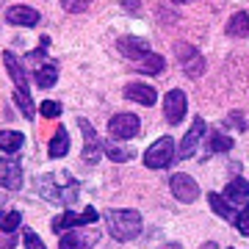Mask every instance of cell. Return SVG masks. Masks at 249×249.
<instances>
[{
    "label": "cell",
    "mask_w": 249,
    "mask_h": 249,
    "mask_svg": "<svg viewBox=\"0 0 249 249\" xmlns=\"http://www.w3.org/2000/svg\"><path fill=\"white\" fill-rule=\"evenodd\" d=\"M3 61H6V70H9V75H11V80H14L17 91H28V72L19 67L17 55L6 50V53H3Z\"/></svg>",
    "instance_id": "15"
},
{
    "label": "cell",
    "mask_w": 249,
    "mask_h": 249,
    "mask_svg": "<svg viewBox=\"0 0 249 249\" xmlns=\"http://www.w3.org/2000/svg\"><path fill=\"white\" fill-rule=\"evenodd\" d=\"M106 155L111 160H116V163H124V160L133 158V152H127L124 147H106Z\"/></svg>",
    "instance_id": "27"
},
{
    "label": "cell",
    "mask_w": 249,
    "mask_h": 249,
    "mask_svg": "<svg viewBox=\"0 0 249 249\" xmlns=\"http://www.w3.org/2000/svg\"><path fill=\"white\" fill-rule=\"evenodd\" d=\"M6 19H9L11 25H22V28H34L36 22H39V11L31 9V6H11L9 11H6Z\"/></svg>",
    "instance_id": "14"
},
{
    "label": "cell",
    "mask_w": 249,
    "mask_h": 249,
    "mask_svg": "<svg viewBox=\"0 0 249 249\" xmlns=\"http://www.w3.org/2000/svg\"><path fill=\"white\" fill-rule=\"evenodd\" d=\"M124 11H139V0H122Z\"/></svg>",
    "instance_id": "33"
},
{
    "label": "cell",
    "mask_w": 249,
    "mask_h": 249,
    "mask_svg": "<svg viewBox=\"0 0 249 249\" xmlns=\"http://www.w3.org/2000/svg\"><path fill=\"white\" fill-rule=\"evenodd\" d=\"M178 55L183 58V72L188 78H199L205 72V58L191 45H178Z\"/></svg>",
    "instance_id": "10"
},
{
    "label": "cell",
    "mask_w": 249,
    "mask_h": 249,
    "mask_svg": "<svg viewBox=\"0 0 249 249\" xmlns=\"http://www.w3.org/2000/svg\"><path fill=\"white\" fill-rule=\"evenodd\" d=\"M136 70H139V72H147V75H160V72L166 70V61H163V55L150 53L144 61L136 64Z\"/></svg>",
    "instance_id": "23"
},
{
    "label": "cell",
    "mask_w": 249,
    "mask_h": 249,
    "mask_svg": "<svg viewBox=\"0 0 249 249\" xmlns=\"http://www.w3.org/2000/svg\"><path fill=\"white\" fill-rule=\"evenodd\" d=\"M22 238H25V241H22V244H25V249H45V241L39 238L34 230H28V227L22 230Z\"/></svg>",
    "instance_id": "28"
},
{
    "label": "cell",
    "mask_w": 249,
    "mask_h": 249,
    "mask_svg": "<svg viewBox=\"0 0 249 249\" xmlns=\"http://www.w3.org/2000/svg\"><path fill=\"white\" fill-rule=\"evenodd\" d=\"M36 83L42 86V89H53L55 86V80H58V67L55 64H42L39 70H36Z\"/></svg>",
    "instance_id": "21"
},
{
    "label": "cell",
    "mask_w": 249,
    "mask_h": 249,
    "mask_svg": "<svg viewBox=\"0 0 249 249\" xmlns=\"http://www.w3.org/2000/svg\"><path fill=\"white\" fill-rule=\"evenodd\" d=\"M116 47H119V53H122L124 58H130V61H144V58L150 55V42H144L139 36H122V39L116 42Z\"/></svg>",
    "instance_id": "7"
},
{
    "label": "cell",
    "mask_w": 249,
    "mask_h": 249,
    "mask_svg": "<svg viewBox=\"0 0 249 249\" xmlns=\"http://www.w3.org/2000/svg\"><path fill=\"white\" fill-rule=\"evenodd\" d=\"M25 144V136L19 130H0V152H17Z\"/></svg>",
    "instance_id": "20"
},
{
    "label": "cell",
    "mask_w": 249,
    "mask_h": 249,
    "mask_svg": "<svg viewBox=\"0 0 249 249\" xmlns=\"http://www.w3.org/2000/svg\"><path fill=\"white\" fill-rule=\"evenodd\" d=\"M108 235H114L116 241H133L142 232V213L139 211H127V208H116L106 213Z\"/></svg>",
    "instance_id": "1"
},
{
    "label": "cell",
    "mask_w": 249,
    "mask_h": 249,
    "mask_svg": "<svg viewBox=\"0 0 249 249\" xmlns=\"http://www.w3.org/2000/svg\"><path fill=\"white\" fill-rule=\"evenodd\" d=\"M97 238H100L97 230H91V232H64L58 249H91Z\"/></svg>",
    "instance_id": "13"
},
{
    "label": "cell",
    "mask_w": 249,
    "mask_h": 249,
    "mask_svg": "<svg viewBox=\"0 0 249 249\" xmlns=\"http://www.w3.org/2000/svg\"><path fill=\"white\" fill-rule=\"evenodd\" d=\"M78 224H86L83 213H72V211H64L58 219H53V232H70L72 227H78Z\"/></svg>",
    "instance_id": "18"
},
{
    "label": "cell",
    "mask_w": 249,
    "mask_h": 249,
    "mask_svg": "<svg viewBox=\"0 0 249 249\" xmlns=\"http://www.w3.org/2000/svg\"><path fill=\"white\" fill-rule=\"evenodd\" d=\"M199 249H219V244H216V241H205Z\"/></svg>",
    "instance_id": "34"
},
{
    "label": "cell",
    "mask_w": 249,
    "mask_h": 249,
    "mask_svg": "<svg viewBox=\"0 0 249 249\" xmlns=\"http://www.w3.org/2000/svg\"><path fill=\"white\" fill-rule=\"evenodd\" d=\"M208 202L213 208V213H219L222 219H232V222H235V208H232L224 196H219V191H211V194H208Z\"/></svg>",
    "instance_id": "19"
},
{
    "label": "cell",
    "mask_w": 249,
    "mask_h": 249,
    "mask_svg": "<svg viewBox=\"0 0 249 249\" xmlns=\"http://www.w3.org/2000/svg\"><path fill=\"white\" fill-rule=\"evenodd\" d=\"M227 34L230 36H249V14L247 11H235L227 22Z\"/></svg>",
    "instance_id": "22"
},
{
    "label": "cell",
    "mask_w": 249,
    "mask_h": 249,
    "mask_svg": "<svg viewBox=\"0 0 249 249\" xmlns=\"http://www.w3.org/2000/svg\"><path fill=\"white\" fill-rule=\"evenodd\" d=\"M19 222H22V216L17 211H3L0 213V230L3 232H14L19 227Z\"/></svg>",
    "instance_id": "26"
},
{
    "label": "cell",
    "mask_w": 249,
    "mask_h": 249,
    "mask_svg": "<svg viewBox=\"0 0 249 249\" xmlns=\"http://www.w3.org/2000/svg\"><path fill=\"white\" fill-rule=\"evenodd\" d=\"M39 188L47 194L50 202H75L78 199V183L67 172H53L47 178H39Z\"/></svg>",
    "instance_id": "2"
},
{
    "label": "cell",
    "mask_w": 249,
    "mask_h": 249,
    "mask_svg": "<svg viewBox=\"0 0 249 249\" xmlns=\"http://www.w3.org/2000/svg\"><path fill=\"white\" fill-rule=\"evenodd\" d=\"M163 114H166V122L169 124H178L186 116V94L180 89L166 91V97H163Z\"/></svg>",
    "instance_id": "8"
},
{
    "label": "cell",
    "mask_w": 249,
    "mask_h": 249,
    "mask_svg": "<svg viewBox=\"0 0 249 249\" xmlns=\"http://www.w3.org/2000/svg\"><path fill=\"white\" fill-rule=\"evenodd\" d=\"M78 124H80V130H83V163H97L100 155L106 152V147L100 144L97 133H94V127H91L83 116L78 119Z\"/></svg>",
    "instance_id": "5"
},
{
    "label": "cell",
    "mask_w": 249,
    "mask_h": 249,
    "mask_svg": "<svg viewBox=\"0 0 249 249\" xmlns=\"http://www.w3.org/2000/svg\"><path fill=\"white\" fill-rule=\"evenodd\" d=\"M224 199H227V202H244V199H247L249 196V180H244V178H235V180H230V183H227V188H224Z\"/></svg>",
    "instance_id": "16"
},
{
    "label": "cell",
    "mask_w": 249,
    "mask_h": 249,
    "mask_svg": "<svg viewBox=\"0 0 249 249\" xmlns=\"http://www.w3.org/2000/svg\"><path fill=\"white\" fill-rule=\"evenodd\" d=\"M39 111H42V116H47V119H55V116L61 114V106H58L55 100H45V103L39 106Z\"/></svg>",
    "instance_id": "31"
},
{
    "label": "cell",
    "mask_w": 249,
    "mask_h": 249,
    "mask_svg": "<svg viewBox=\"0 0 249 249\" xmlns=\"http://www.w3.org/2000/svg\"><path fill=\"white\" fill-rule=\"evenodd\" d=\"M172 186V194L178 196L180 202H194L196 196H199V186H196V180L191 178V175H183V172H178V175H172L169 180Z\"/></svg>",
    "instance_id": "6"
},
{
    "label": "cell",
    "mask_w": 249,
    "mask_h": 249,
    "mask_svg": "<svg viewBox=\"0 0 249 249\" xmlns=\"http://www.w3.org/2000/svg\"><path fill=\"white\" fill-rule=\"evenodd\" d=\"M175 158V139L172 136H160L158 142H152L144 152V166L147 169H166Z\"/></svg>",
    "instance_id": "3"
},
{
    "label": "cell",
    "mask_w": 249,
    "mask_h": 249,
    "mask_svg": "<svg viewBox=\"0 0 249 249\" xmlns=\"http://www.w3.org/2000/svg\"><path fill=\"white\" fill-rule=\"evenodd\" d=\"M108 133L114 139H119V142H127V139H136L142 133V122H139L136 114H116L108 122Z\"/></svg>",
    "instance_id": "4"
},
{
    "label": "cell",
    "mask_w": 249,
    "mask_h": 249,
    "mask_svg": "<svg viewBox=\"0 0 249 249\" xmlns=\"http://www.w3.org/2000/svg\"><path fill=\"white\" fill-rule=\"evenodd\" d=\"M61 6L72 14H80V11H86L91 6V0H61Z\"/></svg>",
    "instance_id": "29"
},
{
    "label": "cell",
    "mask_w": 249,
    "mask_h": 249,
    "mask_svg": "<svg viewBox=\"0 0 249 249\" xmlns=\"http://www.w3.org/2000/svg\"><path fill=\"white\" fill-rule=\"evenodd\" d=\"M122 94L133 103H142V106H155V100H158V91L150 83H130V86H124Z\"/></svg>",
    "instance_id": "12"
},
{
    "label": "cell",
    "mask_w": 249,
    "mask_h": 249,
    "mask_svg": "<svg viewBox=\"0 0 249 249\" xmlns=\"http://www.w3.org/2000/svg\"><path fill=\"white\" fill-rule=\"evenodd\" d=\"M14 103L19 106V111H22V116L25 119H34L36 111H34V100H31V91H14Z\"/></svg>",
    "instance_id": "24"
},
{
    "label": "cell",
    "mask_w": 249,
    "mask_h": 249,
    "mask_svg": "<svg viewBox=\"0 0 249 249\" xmlns=\"http://www.w3.org/2000/svg\"><path fill=\"white\" fill-rule=\"evenodd\" d=\"M169 3H188V0H169Z\"/></svg>",
    "instance_id": "35"
},
{
    "label": "cell",
    "mask_w": 249,
    "mask_h": 249,
    "mask_svg": "<svg viewBox=\"0 0 249 249\" xmlns=\"http://www.w3.org/2000/svg\"><path fill=\"white\" fill-rule=\"evenodd\" d=\"M67 150H70V136H67L64 127H58L53 133V139H50V144H47V155L50 158H61V155H67Z\"/></svg>",
    "instance_id": "17"
},
{
    "label": "cell",
    "mask_w": 249,
    "mask_h": 249,
    "mask_svg": "<svg viewBox=\"0 0 249 249\" xmlns=\"http://www.w3.org/2000/svg\"><path fill=\"white\" fill-rule=\"evenodd\" d=\"M235 227H238L241 235H249V202L244 205V211L235 216Z\"/></svg>",
    "instance_id": "30"
},
{
    "label": "cell",
    "mask_w": 249,
    "mask_h": 249,
    "mask_svg": "<svg viewBox=\"0 0 249 249\" xmlns=\"http://www.w3.org/2000/svg\"><path fill=\"white\" fill-rule=\"evenodd\" d=\"M0 186L9 191H19L22 188V166L11 158H0Z\"/></svg>",
    "instance_id": "9"
},
{
    "label": "cell",
    "mask_w": 249,
    "mask_h": 249,
    "mask_svg": "<svg viewBox=\"0 0 249 249\" xmlns=\"http://www.w3.org/2000/svg\"><path fill=\"white\" fill-rule=\"evenodd\" d=\"M83 219H86V224H94V222H97V211H94V208L89 205V208L83 211Z\"/></svg>",
    "instance_id": "32"
},
{
    "label": "cell",
    "mask_w": 249,
    "mask_h": 249,
    "mask_svg": "<svg viewBox=\"0 0 249 249\" xmlns=\"http://www.w3.org/2000/svg\"><path fill=\"white\" fill-rule=\"evenodd\" d=\"M202 136H205V119L196 116L194 124H191V130H188V133L183 136V142H180V158H191L196 152V144L202 142Z\"/></svg>",
    "instance_id": "11"
},
{
    "label": "cell",
    "mask_w": 249,
    "mask_h": 249,
    "mask_svg": "<svg viewBox=\"0 0 249 249\" xmlns=\"http://www.w3.org/2000/svg\"><path fill=\"white\" fill-rule=\"evenodd\" d=\"M208 150L211 152H227V150H232V139L216 130V133L211 136V142H208Z\"/></svg>",
    "instance_id": "25"
}]
</instances>
